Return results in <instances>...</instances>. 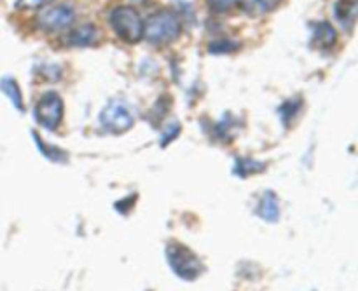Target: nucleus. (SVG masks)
I'll return each mask as SVG.
<instances>
[{
  "mask_svg": "<svg viewBox=\"0 0 358 291\" xmlns=\"http://www.w3.org/2000/svg\"><path fill=\"white\" fill-rule=\"evenodd\" d=\"M241 3H243L245 13L257 17L271 13V10L278 6L280 0H241Z\"/></svg>",
  "mask_w": 358,
  "mask_h": 291,
  "instance_id": "9b49d317",
  "label": "nucleus"
},
{
  "mask_svg": "<svg viewBox=\"0 0 358 291\" xmlns=\"http://www.w3.org/2000/svg\"><path fill=\"white\" fill-rule=\"evenodd\" d=\"M110 24L115 35L128 44H136L143 38V21L133 7H115L110 13Z\"/></svg>",
  "mask_w": 358,
  "mask_h": 291,
  "instance_id": "7ed1b4c3",
  "label": "nucleus"
},
{
  "mask_svg": "<svg viewBox=\"0 0 358 291\" xmlns=\"http://www.w3.org/2000/svg\"><path fill=\"white\" fill-rule=\"evenodd\" d=\"M301 107H303L301 101H287V103L280 108V115H282L283 119V124H290L292 119L299 114Z\"/></svg>",
  "mask_w": 358,
  "mask_h": 291,
  "instance_id": "4468645a",
  "label": "nucleus"
},
{
  "mask_svg": "<svg viewBox=\"0 0 358 291\" xmlns=\"http://www.w3.org/2000/svg\"><path fill=\"white\" fill-rule=\"evenodd\" d=\"M180 133V124L178 122H171L166 129H164V135L161 136V145H168L170 142H173L175 138Z\"/></svg>",
  "mask_w": 358,
  "mask_h": 291,
  "instance_id": "f3484780",
  "label": "nucleus"
},
{
  "mask_svg": "<svg viewBox=\"0 0 358 291\" xmlns=\"http://www.w3.org/2000/svg\"><path fill=\"white\" fill-rule=\"evenodd\" d=\"M73 20H76V13L72 7L62 3V6L49 7L48 10L38 14L37 27L44 31H59L72 27Z\"/></svg>",
  "mask_w": 358,
  "mask_h": 291,
  "instance_id": "423d86ee",
  "label": "nucleus"
},
{
  "mask_svg": "<svg viewBox=\"0 0 358 291\" xmlns=\"http://www.w3.org/2000/svg\"><path fill=\"white\" fill-rule=\"evenodd\" d=\"M98 42V31L93 24H80L66 37V44L73 47H90Z\"/></svg>",
  "mask_w": 358,
  "mask_h": 291,
  "instance_id": "0eeeda50",
  "label": "nucleus"
},
{
  "mask_svg": "<svg viewBox=\"0 0 358 291\" xmlns=\"http://www.w3.org/2000/svg\"><path fill=\"white\" fill-rule=\"evenodd\" d=\"M52 0H17V9H41V7L48 6Z\"/></svg>",
  "mask_w": 358,
  "mask_h": 291,
  "instance_id": "a211bd4d",
  "label": "nucleus"
},
{
  "mask_svg": "<svg viewBox=\"0 0 358 291\" xmlns=\"http://www.w3.org/2000/svg\"><path fill=\"white\" fill-rule=\"evenodd\" d=\"M336 17L339 20V23L346 28L348 31L353 30L357 23V14H358V6L355 0H339L334 7Z\"/></svg>",
  "mask_w": 358,
  "mask_h": 291,
  "instance_id": "9d476101",
  "label": "nucleus"
},
{
  "mask_svg": "<svg viewBox=\"0 0 358 291\" xmlns=\"http://www.w3.org/2000/svg\"><path fill=\"white\" fill-rule=\"evenodd\" d=\"M35 119L45 129H56L63 119V101L56 93H45L35 105Z\"/></svg>",
  "mask_w": 358,
  "mask_h": 291,
  "instance_id": "39448f33",
  "label": "nucleus"
},
{
  "mask_svg": "<svg viewBox=\"0 0 358 291\" xmlns=\"http://www.w3.org/2000/svg\"><path fill=\"white\" fill-rule=\"evenodd\" d=\"M133 201H135V199H133V195H131V197H129V201L122 202V204H121V202H117V204H115V208L122 209V213H126V211H128V206H129V204H131V202H133Z\"/></svg>",
  "mask_w": 358,
  "mask_h": 291,
  "instance_id": "6ab92c4d",
  "label": "nucleus"
},
{
  "mask_svg": "<svg viewBox=\"0 0 358 291\" xmlns=\"http://www.w3.org/2000/svg\"><path fill=\"white\" fill-rule=\"evenodd\" d=\"M100 122L107 131L119 135V133H124L133 128L135 112L124 100H112L101 112Z\"/></svg>",
  "mask_w": 358,
  "mask_h": 291,
  "instance_id": "20e7f679",
  "label": "nucleus"
},
{
  "mask_svg": "<svg viewBox=\"0 0 358 291\" xmlns=\"http://www.w3.org/2000/svg\"><path fill=\"white\" fill-rule=\"evenodd\" d=\"M180 20L171 10H161L149 17L143 24V37L154 45H166L177 40L180 35Z\"/></svg>",
  "mask_w": 358,
  "mask_h": 291,
  "instance_id": "f257e3e1",
  "label": "nucleus"
},
{
  "mask_svg": "<svg viewBox=\"0 0 358 291\" xmlns=\"http://www.w3.org/2000/svg\"><path fill=\"white\" fill-rule=\"evenodd\" d=\"M262 167H264V164L261 163H255V161L250 159H240L236 163V167H234V173L240 174V177H250V174L262 171Z\"/></svg>",
  "mask_w": 358,
  "mask_h": 291,
  "instance_id": "ddd939ff",
  "label": "nucleus"
},
{
  "mask_svg": "<svg viewBox=\"0 0 358 291\" xmlns=\"http://www.w3.org/2000/svg\"><path fill=\"white\" fill-rule=\"evenodd\" d=\"M240 45L236 42H229V40H220V42H213L210 45V52L213 54H222V52H231V51H236Z\"/></svg>",
  "mask_w": 358,
  "mask_h": 291,
  "instance_id": "dca6fc26",
  "label": "nucleus"
},
{
  "mask_svg": "<svg viewBox=\"0 0 358 291\" xmlns=\"http://www.w3.org/2000/svg\"><path fill=\"white\" fill-rule=\"evenodd\" d=\"M238 2H240V0H208V7L215 14H222L233 9Z\"/></svg>",
  "mask_w": 358,
  "mask_h": 291,
  "instance_id": "2eb2a0df",
  "label": "nucleus"
},
{
  "mask_svg": "<svg viewBox=\"0 0 358 291\" xmlns=\"http://www.w3.org/2000/svg\"><path fill=\"white\" fill-rule=\"evenodd\" d=\"M338 40V33H336L334 27L327 21H320L313 27V45H317L318 49H331L332 45Z\"/></svg>",
  "mask_w": 358,
  "mask_h": 291,
  "instance_id": "1a4fd4ad",
  "label": "nucleus"
},
{
  "mask_svg": "<svg viewBox=\"0 0 358 291\" xmlns=\"http://www.w3.org/2000/svg\"><path fill=\"white\" fill-rule=\"evenodd\" d=\"M166 260L171 271L184 281H194L205 271V265L201 264V260L187 246L180 243L168 244Z\"/></svg>",
  "mask_w": 358,
  "mask_h": 291,
  "instance_id": "f03ea898",
  "label": "nucleus"
},
{
  "mask_svg": "<svg viewBox=\"0 0 358 291\" xmlns=\"http://www.w3.org/2000/svg\"><path fill=\"white\" fill-rule=\"evenodd\" d=\"M257 215L269 223L278 222L280 202H278V197H276L275 192H271V191L264 192V195H262L261 201H259V204H257Z\"/></svg>",
  "mask_w": 358,
  "mask_h": 291,
  "instance_id": "6e6552de",
  "label": "nucleus"
},
{
  "mask_svg": "<svg viewBox=\"0 0 358 291\" xmlns=\"http://www.w3.org/2000/svg\"><path fill=\"white\" fill-rule=\"evenodd\" d=\"M0 91H3V94L9 98L10 103H13L17 110H24L23 96H21L20 86H17V82L13 79V77H3V79L0 80Z\"/></svg>",
  "mask_w": 358,
  "mask_h": 291,
  "instance_id": "f8f14e48",
  "label": "nucleus"
}]
</instances>
